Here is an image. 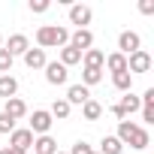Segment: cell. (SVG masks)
<instances>
[{
	"label": "cell",
	"mask_w": 154,
	"mask_h": 154,
	"mask_svg": "<svg viewBox=\"0 0 154 154\" xmlns=\"http://www.w3.org/2000/svg\"><path fill=\"white\" fill-rule=\"evenodd\" d=\"M118 142H121V145H130V148H136V151H142V148L151 145V136H148L145 127H139V124H133V121H118Z\"/></svg>",
	"instance_id": "1"
},
{
	"label": "cell",
	"mask_w": 154,
	"mask_h": 154,
	"mask_svg": "<svg viewBox=\"0 0 154 154\" xmlns=\"http://www.w3.org/2000/svg\"><path fill=\"white\" fill-rule=\"evenodd\" d=\"M36 42H39V48H63V45H69V30L60 24H42L36 30Z\"/></svg>",
	"instance_id": "2"
},
{
	"label": "cell",
	"mask_w": 154,
	"mask_h": 154,
	"mask_svg": "<svg viewBox=\"0 0 154 154\" xmlns=\"http://www.w3.org/2000/svg\"><path fill=\"white\" fill-rule=\"evenodd\" d=\"M51 124H54V118L48 115V109H36L33 115H30V133H39V136H48V130H51Z\"/></svg>",
	"instance_id": "3"
},
{
	"label": "cell",
	"mask_w": 154,
	"mask_h": 154,
	"mask_svg": "<svg viewBox=\"0 0 154 154\" xmlns=\"http://www.w3.org/2000/svg\"><path fill=\"white\" fill-rule=\"evenodd\" d=\"M142 48V39H139V33H133V30H124L121 36H118V54H124V57H130L133 51H139Z\"/></svg>",
	"instance_id": "4"
},
{
	"label": "cell",
	"mask_w": 154,
	"mask_h": 154,
	"mask_svg": "<svg viewBox=\"0 0 154 154\" xmlns=\"http://www.w3.org/2000/svg\"><path fill=\"white\" fill-rule=\"evenodd\" d=\"M151 69V54L145 51V48H139V51H133L130 57H127V72L133 75V72H148Z\"/></svg>",
	"instance_id": "5"
},
{
	"label": "cell",
	"mask_w": 154,
	"mask_h": 154,
	"mask_svg": "<svg viewBox=\"0 0 154 154\" xmlns=\"http://www.w3.org/2000/svg\"><path fill=\"white\" fill-rule=\"evenodd\" d=\"M9 148H18V151H24V154H27V151L33 148V133H30L27 127H21V130L15 127V130L9 133Z\"/></svg>",
	"instance_id": "6"
},
{
	"label": "cell",
	"mask_w": 154,
	"mask_h": 154,
	"mask_svg": "<svg viewBox=\"0 0 154 154\" xmlns=\"http://www.w3.org/2000/svg\"><path fill=\"white\" fill-rule=\"evenodd\" d=\"M69 45H72L75 51H82V54H85V51H88V48L94 45V33H91L88 27H82V30L75 27V30L69 33Z\"/></svg>",
	"instance_id": "7"
},
{
	"label": "cell",
	"mask_w": 154,
	"mask_h": 154,
	"mask_svg": "<svg viewBox=\"0 0 154 154\" xmlns=\"http://www.w3.org/2000/svg\"><path fill=\"white\" fill-rule=\"evenodd\" d=\"M42 69H45V82H48V85H66V79H69L66 66H63V63H57V60L45 63Z\"/></svg>",
	"instance_id": "8"
},
{
	"label": "cell",
	"mask_w": 154,
	"mask_h": 154,
	"mask_svg": "<svg viewBox=\"0 0 154 154\" xmlns=\"http://www.w3.org/2000/svg\"><path fill=\"white\" fill-rule=\"evenodd\" d=\"M91 18H94L91 6H85V3H72V6H69V24H79V30H82L85 24H91Z\"/></svg>",
	"instance_id": "9"
},
{
	"label": "cell",
	"mask_w": 154,
	"mask_h": 154,
	"mask_svg": "<svg viewBox=\"0 0 154 154\" xmlns=\"http://www.w3.org/2000/svg\"><path fill=\"white\" fill-rule=\"evenodd\" d=\"M69 106H85L88 100H91V91L85 88V85H69L66 88V97H63Z\"/></svg>",
	"instance_id": "10"
},
{
	"label": "cell",
	"mask_w": 154,
	"mask_h": 154,
	"mask_svg": "<svg viewBox=\"0 0 154 154\" xmlns=\"http://www.w3.org/2000/svg\"><path fill=\"white\" fill-rule=\"evenodd\" d=\"M3 115H9L12 121H18V118H24V115H27V103H24L21 97H12V100H6Z\"/></svg>",
	"instance_id": "11"
},
{
	"label": "cell",
	"mask_w": 154,
	"mask_h": 154,
	"mask_svg": "<svg viewBox=\"0 0 154 154\" xmlns=\"http://www.w3.org/2000/svg\"><path fill=\"white\" fill-rule=\"evenodd\" d=\"M3 48L15 57V54H24V51L30 48V42H27V36H24V33H12V36H9V42H6Z\"/></svg>",
	"instance_id": "12"
},
{
	"label": "cell",
	"mask_w": 154,
	"mask_h": 154,
	"mask_svg": "<svg viewBox=\"0 0 154 154\" xmlns=\"http://www.w3.org/2000/svg\"><path fill=\"white\" fill-rule=\"evenodd\" d=\"M21 57H24V63H27L30 69H42V66L48 63V60H45V51H42V48H27V51H24Z\"/></svg>",
	"instance_id": "13"
},
{
	"label": "cell",
	"mask_w": 154,
	"mask_h": 154,
	"mask_svg": "<svg viewBox=\"0 0 154 154\" xmlns=\"http://www.w3.org/2000/svg\"><path fill=\"white\" fill-rule=\"evenodd\" d=\"M15 94H18V79H15V75H0V97L12 100Z\"/></svg>",
	"instance_id": "14"
},
{
	"label": "cell",
	"mask_w": 154,
	"mask_h": 154,
	"mask_svg": "<svg viewBox=\"0 0 154 154\" xmlns=\"http://www.w3.org/2000/svg\"><path fill=\"white\" fill-rule=\"evenodd\" d=\"M103 66H109L112 75H115V72H127V57L118 54V51H112V54H106V63H103Z\"/></svg>",
	"instance_id": "15"
},
{
	"label": "cell",
	"mask_w": 154,
	"mask_h": 154,
	"mask_svg": "<svg viewBox=\"0 0 154 154\" xmlns=\"http://www.w3.org/2000/svg\"><path fill=\"white\" fill-rule=\"evenodd\" d=\"M139 100H142V121L151 124V121H154V88H148Z\"/></svg>",
	"instance_id": "16"
},
{
	"label": "cell",
	"mask_w": 154,
	"mask_h": 154,
	"mask_svg": "<svg viewBox=\"0 0 154 154\" xmlns=\"http://www.w3.org/2000/svg\"><path fill=\"white\" fill-rule=\"evenodd\" d=\"M33 154H57V142L51 136H39L33 139Z\"/></svg>",
	"instance_id": "17"
},
{
	"label": "cell",
	"mask_w": 154,
	"mask_h": 154,
	"mask_svg": "<svg viewBox=\"0 0 154 154\" xmlns=\"http://www.w3.org/2000/svg\"><path fill=\"white\" fill-rule=\"evenodd\" d=\"M82 60H85V66H94V69H103V63H106V54H103L100 48H88V51L82 54Z\"/></svg>",
	"instance_id": "18"
},
{
	"label": "cell",
	"mask_w": 154,
	"mask_h": 154,
	"mask_svg": "<svg viewBox=\"0 0 154 154\" xmlns=\"http://www.w3.org/2000/svg\"><path fill=\"white\" fill-rule=\"evenodd\" d=\"M79 60H82V51H75L72 45H63V48H60V60H57V63H63L66 69H69L72 63H79Z\"/></svg>",
	"instance_id": "19"
},
{
	"label": "cell",
	"mask_w": 154,
	"mask_h": 154,
	"mask_svg": "<svg viewBox=\"0 0 154 154\" xmlns=\"http://www.w3.org/2000/svg\"><path fill=\"white\" fill-rule=\"evenodd\" d=\"M124 151V145L118 142V136H103V142H100V154H121Z\"/></svg>",
	"instance_id": "20"
},
{
	"label": "cell",
	"mask_w": 154,
	"mask_h": 154,
	"mask_svg": "<svg viewBox=\"0 0 154 154\" xmlns=\"http://www.w3.org/2000/svg\"><path fill=\"white\" fill-rule=\"evenodd\" d=\"M82 115H85V121H97V118L103 115V106H100L97 100H88V103L82 106Z\"/></svg>",
	"instance_id": "21"
},
{
	"label": "cell",
	"mask_w": 154,
	"mask_h": 154,
	"mask_svg": "<svg viewBox=\"0 0 154 154\" xmlns=\"http://www.w3.org/2000/svg\"><path fill=\"white\" fill-rule=\"evenodd\" d=\"M97 82H103V69L85 66V72H82V85H85V88H91V85H97Z\"/></svg>",
	"instance_id": "22"
},
{
	"label": "cell",
	"mask_w": 154,
	"mask_h": 154,
	"mask_svg": "<svg viewBox=\"0 0 154 154\" xmlns=\"http://www.w3.org/2000/svg\"><path fill=\"white\" fill-rule=\"evenodd\" d=\"M112 85H115L118 91L127 94V91L133 88V75H130V72H115V75H112Z\"/></svg>",
	"instance_id": "23"
},
{
	"label": "cell",
	"mask_w": 154,
	"mask_h": 154,
	"mask_svg": "<svg viewBox=\"0 0 154 154\" xmlns=\"http://www.w3.org/2000/svg\"><path fill=\"white\" fill-rule=\"evenodd\" d=\"M69 109H72V106H69L66 100H54V103H51V112H48V115H51V118H60V121H63V118H69Z\"/></svg>",
	"instance_id": "24"
},
{
	"label": "cell",
	"mask_w": 154,
	"mask_h": 154,
	"mask_svg": "<svg viewBox=\"0 0 154 154\" xmlns=\"http://www.w3.org/2000/svg\"><path fill=\"white\" fill-rule=\"evenodd\" d=\"M12 54L6 51V48H0V75H9V69H12Z\"/></svg>",
	"instance_id": "25"
},
{
	"label": "cell",
	"mask_w": 154,
	"mask_h": 154,
	"mask_svg": "<svg viewBox=\"0 0 154 154\" xmlns=\"http://www.w3.org/2000/svg\"><path fill=\"white\" fill-rule=\"evenodd\" d=\"M12 130H15V121H12L9 115L0 112V133H12Z\"/></svg>",
	"instance_id": "26"
},
{
	"label": "cell",
	"mask_w": 154,
	"mask_h": 154,
	"mask_svg": "<svg viewBox=\"0 0 154 154\" xmlns=\"http://www.w3.org/2000/svg\"><path fill=\"white\" fill-rule=\"evenodd\" d=\"M69 154H94V151H91V145H88V142H82V139H79V142L72 145V151H69Z\"/></svg>",
	"instance_id": "27"
},
{
	"label": "cell",
	"mask_w": 154,
	"mask_h": 154,
	"mask_svg": "<svg viewBox=\"0 0 154 154\" xmlns=\"http://www.w3.org/2000/svg\"><path fill=\"white\" fill-rule=\"evenodd\" d=\"M48 9V0H30V12H45Z\"/></svg>",
	"instance_id": "28"
},
{
	"label": "cell",
	"mask_w": 154,
	"mask_h": 154,
	"mask_svg": "<svg viewBox=\"0 0 154 154\" xmlns=\"http://www.w3.org/2000/svg\"><path fill=\"white\" fill-rule=\"evenodd\" d=\"M139 12H142V15H154V0H142V3H139Z\"/></svg>",
	"instance_id": "29"
},
{
	"label": "cell",
	"mask_w": 154,
	"mask_h": 154,
	"mask_svg": "<svg viewBox=\"0 0 154 154\" xmlns=\"http://www.w3.org/2000/svg\"><path fill=\"white\" fill-rule=\"evenodd\" d=\"M0 154H24V151H18V148H9V145H6V148H0Z\"/></svg>",
	"instance_id": "30"
},
{
	"label": "cell",
	"mask_w": 154,
	"mask_h": 154,
	"mask_svg": "<svg viewBox=\"0 0 154 154\" xmlns=\"http://www.w3.org/2000/svg\"><path fill=\"white\" fill-rule=\"evenodd\" d=\"M0 48H3V36H0Z\"/></svg>",
	"instance_id": "31"
},
{
	"label": "cell",
	"mask_w": 154,
	"mask_h": 154,
	"mask_svg": "<svg viewBox=\"0 0 154 154\" xmlns=\"http://www.w3.org/2000/svg\"><path fill=\"white\" fill-rule=\"evenodd\" d=\"M94 154H100V151H94Z\"/></svg>",
	"instance_id": "32"
},
{
	"label": "cell",
	"mask_w": 154,
	"mask_h": 154,
	"mask_svg": "<svg viewBox=\"0 0 154 154\" xmlns=\"http://www.w3.org/2000/svg\"><path fill=\"white\" fill-rule=\"evenodd\" d=\"M57 154H63V151H57Z\"/></svg>",
	"instance_id": "33"
}]
</instances>
